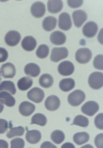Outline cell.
<instances>
[{
    "label": "cell",
    "instance_id": "obj_1",
    "mask_svg": "<svg viewBox=\"0 0 103 148\" xmlns=\"http://www.w3.org/2000/svg\"><path fill=\"white\" fill-rule=\"evenodd\" d=\"M85 99V94L82 90H77L70 93L68 97V102L73 106L81 105Z\"/></svg>",
    "mask_w": 103,
    "mask_h": 148
},
{
    "label": "cell",
    "instance_id": "obj_2",
    "mask_svg": "<svg viewBox=\"0 0 103 148\" xmlns=\"http://www.w3.org/2000/svg\"><path fill=\"white\" fill-rule=\"evenodd\" d=\"M88 84L90 87L94 90L101 88L103 85V74L102 72H95L89 77Z\"/></svg>",
    "mask_w": 103,
    "mask_h": 148
},
{
    "label": "cell",
    "instance_id": "obj_3",
    "mask_svg": "<svg viewBox=\"0 0 103 148\" xmlns=\"http://www.w3.org/2000/svg\"><path fill=\"white\" fill-rule=\"evenodd\" d=\"M92 56L91 50L88 48H82L77 50L75 54V58L79 63L84 64L90 62Z\"/></svg>",
    "mask_w": 103,
    "mask_h": 148
},
{
    "label": "cell",
    "instance_id": "obj_4",
    "mask_svg": "<svg viewBox=\"0 0 103 148\" xmlns=\"http://www.w3.org/2000/svg\"><path fill=\"white\" fill-rule=\"evenodd\" d=\"M69 52L66 47H54L52 50L50 60L54 62H58L68 57Z\"/></svg>",
    "mask_w": 103,
    "mask_h": 148
},
{
    "label": "cell",
    "instance_id": "obj_5",
    "mask_svg": "<svg viewBox=\"0 0 103 148\" xmlns=\"http://www.w3.org/2000/svg\"><path fill=\"white\" fill-rule=\"evenodd\" d=\"M44 91L40 88L35 87L31 89L27 94V97L30 100L36 103L42 102L44 99Z\"/></svg>",
    "mask_w": 103,
    "mask_h": 148
},
{
    "label": "cell",
    "instance_id": "obj_6",
    "mask_svg": "<svg viewBox=\"0 0 103 148\" xmlns=\"http://www.w3.org/2000/svg\"><path fill=\"white\" fill-rule=\"evenodd\" d=\"M20 33L16 31H10L7 33L5 36V42L10 47H15L21 40Z\"/></svg>",
    "mask_w": 103,
    "mask_h": 148
},
{
    "label": "cell",
    "instance_id": "obj_7",
    "mask_svg": "<svg viewBox=\"0 0 103 148\" xmlns=\"http://www.w3.org/2000/svg\"><path fill=\"white\" fill-rule=\"evenodd\" d=\"M58 71L61 75L69 76L73 73L75 67L71 62L65 61L60 63L58 68Z\"/></svg>",
    "mask_w": 103,
    "mask_h": 148
},
{
    "label": "cell",
    "instance_id": "obj_8",
    "mask_svg": "<svg viewBox=\"0 0 103 148\" xmlns=\"http://www.w3.org/2000/svg\"><path fill=\"white\" fill-rule=\"evenodd\" d=\"M99 105L95 101H88L81 108V111L87 116H93L99 110Z\"/></svg>",
    "mask_w": 103,
    "mask_h": 148
},
{
    "label": "cell",
    "instance_id": "obj_9",
    "mask_svg": "<svg viewBox=\"0 0 103 148\" xmlns=\"http://www.w3.org/2000/svg\"><path fill=\"white\" fill-rule=\"evenodd\" d=\"M58 26L59 28L64 31H68L72 26L70 16L69 13H62L58 18Z\"/></svg>",
    "mask_w": 103,
    "mask_h": 148
},
{
    "label": "cell",
    "instance_id": "obj_10",
    "mask_svg": "<svg viewBox=\"0 0 103 148\" xmlns=\"http://www.w3.org/2000/svg\"><path fill=\"white\" fill-rule=\"evenodd\" d=\"M98 31V26L94 22L90 21L87 22L83 26L82 29L83 34L85 37L88 38H92L94 37Z\"/></svg>",
    "mask_w": 103,
    "mask_h": 148
},
{
    "label": "cell",
    "instance_id": "obj_11",
    "mask_svg": "<svg viewBox=\"0 0 103 148\" xmlns=\"http://www.w3.org/2000/svg\"><path fill=\"white\" fill-rule=\"evenodd\" d=\"M30 12L35 17L41 18L45 13V6L42 2L37 1L34 3L31 7Z\"/></svg>",
    "mask_w": 103,
    "mask_h": 148
},
{
    "label": "cell",
    "instance_id": "obj_12",
    "mask_svg": "<svg viewBox=\"0 0 103 148\" xmlns=\"http://www.w3.org/2000/svg\"><path fill=\"white\" fill-rule=\"evenodd\" d=\"M72 16L74 24L77 28L81 27L87 19V14L81 10L74 11Z\"/></svg>",
    "mask_w": 103,
    "mask_h": 148
},
{
    "label": "cell",
    "instance_id": "obj_13",
    "mask_svg": "<svg viewBox=\"0 0 103 148\" xmlns=\"http://www.w3.org/2000/svg\"><path fill=\"white\" fill-rule=\"evenodd\" d=\"M44 104L45 108L49 111H56L60 106V100L55 95H51L47 98Z\"/></svg>",
    "mask_w": 103,
    "mask_h": 148
},
{
    "label": "cell",
    "instance_id": "obj_14",
    "mask_svg": "<svg viewBox=\"0 0 103 148\" xmlns=\"http://www.w3.org/2000/svg\"><path fill=\"white\" fill-rule=\"evenodd\" d=\"M36 109V106L34 104L28 101H23L21 103L19 110L22 116L28 117L32 114Z\"/></svg>",
    "mask_w": 103,
    "mask_h": 148
},
{
    "label": "cell",
    "instance_id": "obj_15",
    "mask_svg": "<svg viewBox=\"0 0 103 148\" xmlns=\"http://www.w3.org/2000/svg\"><path fill=\"white\" fill-rule=\"evenodd\" d=\"M2 75L5 78H12L16 74V69L12 63L7 62L1 66Z\"/></svg>",
    "mask_w": 103,
    "mask_h": 148
},
{
    "label": "cell",
    "instance_id": "obj_16",
    "mask_svg": "<svg viewBox=\"0 0 103 148\" xmlns=\"http://www.w3.org/2000/svg\"><path fill=\"white\" fill-rule=\"evenodd\" d=\"M50 40L53 44L60 46L65 43L66 40V35L61 31H55L50 36Z\"/></svg>",
    "mask_w": 103,
    "mask_h": 148
},
{
    "label": "cell",
    "instance_id": "obj_17",
    "mask_svg": "<svg viewBox=\"0 0 103 148\" xmlns=\"http://www.w3.org/2000/svg\"><path fill=\"white\" fill-rule=\"evenodd\" d=\"M21 45L23 49L28 52H31L34 50L37 47V41L32 36H26L22 41Z\"/></svg>",
    "mask_w": 103,
    "mask_h": 148
},
{
    "label": "cell",
    "instance_id": "obj_18",
    "mask_svg": "<svg viewBox=\"0 0 103 148\" xmlns=\"http://www.w3.org/2000/svg\"><path fill=\"white\" fill-rule=\"evenodd\" d=\"M0 102L8 107H13L16 104L15 98L6 91L0 92Z\"/></svg>",
    "mask_w": 103,
    "mask_h": 148
},
{
    "label": "cell",
    "instance_id": "obj_19",
    "mask_svg": "<svg viewBox=\"0 0 103 148\" xmlns=\"http://www.w3.org/2000/svg\"><path fill=\"white\" fill-rule=\"evenodd\" d=\"M42 135L40 131L37 130H28L26 134V139L28 143L36 144L40 141Z\"/></svg>",
    "mask_w": 103,
    "mask_h": 148
},
{
    "label": "cell",
    "instance_id": "obj_20",
    "mask_svg": "<svg viewBox=\"0 0 103 148\" xmlns=\"http://www.w3.org/2000/svg\"><path fill=\"white\" fill-rule=\"evenodd\" d=\"M40 72L39 66L35 63H28L24 68V72L26 75L33 77H36L39 75Z\"/></svg>",
    "mask_w": 103,
    "mask_h": 148
},
{
    "label": "cell",
    "instance_id": "obj_21",
    "mask_svg": "<svg viewBox=\"0 0 103 148\" xmlns=\"http://www.w3.org/2000/svg\"><path fill=\"white\" fill-rule=\"evenodd\" d=\"M48 11L52 14L59 13L63 9V3L62 1H49L47 3Z\"/></svg>",
    "mask_w": 103,
    "mask_h": 148
},
{
    "label": "cell",
    "instance_id": "obj_22",
    "mask_svg": "<svg viewBox=\"0 0 103 148\" xmlns=\"http://www.w3.org/2000/svg\"><path fill=\"white\" fill-rule=\"evenodd\" d=\"M57 19L54 16H49L43 19L42 23L43 28L47 32L54 30L57 25Z\"/></svg>",
    "mask_w": 103,
    "mask_h": 148
},
{
    "label": "cell",
    "instance_id": "obj_23",
    "mask_svg": "<svg viewBox=\"0 0 103 148\" xmlns=\"http://www.w3.org/2000/svg\"><path fill=\"white\" fill-rule=\"evenodd\" d=\"M59 88L64 92H68L72 90L75 86V81L71 78H64L59 83Z\"/></svg>",
    "mask_w": 103,
    "mask_h": 148
},
{
    "label": "cell",
    "instance_id": "obj_24",
    "mask_svg": "<svg viewBox=\"0 0 103 148\" xmlns=\"http://www.w3.org/2000/svg\"><path fill=\"white\" fill-rule=\"evenodd\" d=\"M33 84V80L30 77H25L21 78L17 82V86L19 89L25 91L30 89Z\"/></svg>",
    "mask_w": 103,
    "mask_h": 148
},
{
    "label": "cell",
    "instance_id": "obj_25",
    "mask_svg": "<svg viewBox=\"0 0 103 148\" xmlns=\"http://www.w3.org/2000/svg\"><path fill=\"white\" fill-rule=\"evenodd\" d=\"M90 136L85 132H79L74 135L73 139L74 142L79 145H81L88 142Z\"/></svg>",
    "mask_w": 103,
    "mask_h": 148
},
{
    "label": "cell",
    "instance_id": "obj_26",
    "mask_svg": "<svg viewBox=\"0 0 103 148\" xmlns=\"http://www.w3.org/2000/svg\"><path fill=\"white\" fill-rule=\"evenodd\" d=\"M54 83L53 77L49 74H44L40 77L39 83L41 86L44 88H49L52 86Z\"/></svg>",
    "mask_w": 103,
    "mask_h": 148
},
{
    "label": "cell",
    "instance_id": "obj_27",
    "mask_svg": "<svg viewBox=\"0 0 103 148\" xmlns=\"http://www.w3.org/2000/svg\"><path fill=\"white\" fill-rule=\"evenodd\" d=\"M9 91L12 95H15L16 93V90L14 83L10 81H5L2 82L0 84V91Z\"/></svg>",
    "mask_w": 103,
    "mask_h": 148
},
{
    "label": "cell",
    "instance_id": "obj_28",
    "mask_svg": "<svg viewBox=\"0 0 103 148\" xmlns=\"http://www.w3.org/2000/svg\"><path fill=\"white\" fill-rule=\"evenodd\" d=\"M47 122V120L46 116L43 114L38 113L32 117L30 124H37L43 127L46 124Z\"/></svg>",
    "mask_w": 103,
    "mask_h": 148
},
{
    "label": "cell",
    "instance_id": "obj_29",
    "mask_svg": "<svg viewBox=\"0 0 103 148\" xmlns=\"http://www.w3.org/2000/svg\"><path fill=\"white\" fill-rule=\"evenodd\" d=\"M50 137L54 143L59 145L64 142L65 139V135L63 131L56 130L52 133Z\"/></svg>",
    "mask_w": 103,
    "mask_h": 148
},
{
    "label": "cell",
    "instance_id": "obj_30",
    "mask_svg": "<svg viewBox=\"0 0 103 148\" xmlns=\"http://www.w3.org/2000/svg\"><path fill=\"white\" fill-rule=\"evenodd\" d=\"M24 128L21 126L17 127H10V130L7 133V137L10 139L17 136H23L24 133Z\"/></svg>",
    "mask_w": 103,
    "mask_h": 148
},
{
    "label": "cell",
    "instance_id": "obj_31",
    "mask_svg": "<svg viewBox=\"0 0 103 148\" xmlns=\"http://www.w3.org/2000/svg\"><path fill=\"white\" fill-rule=\"evenodd\" d=\"M49 47L45 44L41 45L36 51V55L40 59H45L49 54Z\"/></svg>",
    "mask_w": 103,
    "mask_h": 148
},
{
    "label": "cell",
    "instance_id": "obj_32",
    "mask_svg": "<svg viewBox=\"0 0 103 148\" xmlns=\"http://www.w3.org/2000/svg\"><path fill=\"white\" fill-rule=\"evenodd\" d=\"M73 125L82 127H87L89 125L88 119L82 115H79L74 119L73 122V124H71V125Z\"/></svg>",
    "mask_w": 103,
    "mask_h": 148
},
{
    "label": "cell",
    "instance_id": "obj_33",
    "mask_svg": "<svg viewBox=\"0 0 103 148\" xmlns=\"http://www.w3.org/2000/svg\"><path fill=\"white\" fill-rule=\"evenodd\" d=\"M93 66L96 69L103 70V56L102 54H98L95 57L93 61Z\"/></svg>",
    "mask_w": 103,
    "mask_h": 148
},
{
    "label": "cell",
    "instance_id": "obj_34",
    "mask_svg": "<svg viewBox=\"0 0 103 148\" xmlns=\"http://www.w3.org/2000/svg\"><path fill=\"white\" fill-rule=\"evenodd\" d=\"M11 148H23L24 147V141L20 138H16L10 142Z\"/></svg>",
    "mask_w": 103,
    "mask_h": 148
},
{
    "label": "cell",
    "instance_id": "obj_35",
    "mask_svg": "<svg viewBox=\"0 0 103 148\" xmlns=\"http://www.w3.org/2000/svg\"><path fill=\"white\" fill-rule=\"evenodd\" d=\"M94 123L97 128L100 130L103 129V114H98L95 119Z\"/></svg>",
    "mask_w": 103,
    "mask_h": 148
},
{
    "label": "cell",
    "instance_id": "obj_36",
    "mask_svg": "<svg viewBox=\"0 0 103 148\" xmlns=\"http://www.w3.org/2000/svg\"><path fill=\"white\" fill-rule=\"evenodd\" d=\"M9 123L6 120L0 119V134L5 133L9 128Z\"/></svg>",
    "mask_w": 103,
    "mask_h": 148
},
{
    "label": "cell",
    "instance_id": "obj_37",
    "mask_svg": "<svg viewBox=\"0 0 103 148\" xmlns=\"http://www.w3.org/2000/svg\"><path fill=\"white\" fill-rule=\"evenodd\" d=\"M68 4L70 7L76 9L81 7L83 4V1H67Z\"/></svg>",
    "mask_w": 103,
    "mask_h": 148
},
{
    "label": "cell",
    "instance_id": "obj_38",
    "mask_svg": "<svg viewBox=\"0 0 103 148\" xmlns=\"http://www.w3.org/2000/svg\"><path fill=\"white\" fill-rule=\"evenodd\" d=\"M8 53L5 48L0 47V63L5 62L8 58Z\"/></svg>",
    "mask_w": 103,
    "mask_h": 148
},
{
    "label": "cell",
    "instance_id": "obj_39",
    "mask_svg": "<svg viewBox=\"0 0 103 148\" xmlns=\"http://www.w3.org/2000/svg\"><path fill=\"white\" fill-rule=\"evenodd\" d=\"M103 134H100L95 139V144L97 148H103Z\"/></svg>",
    "mask_w": 103,
    "mask_h": 148
},
{
    "label": "cell",
    "instance_id": "obj_40",
    "mask_svg": "<svg viewBox=\"0 0 103 148\" xmlns=\"http://www.w3.org/2000/svg\"><path fill=\"white\" fill-rule=\"evenodd\" d=\"M41 148H57V147L55 145H54L53 144L49 142H45L43 143H42V145L41 146Z\"/></svg>",
    "mask_w": 103,
    "mask_h": 148
},
{
    "label": "cell",
    "instance_id": "obj_41",
    "mask_svg": "<svg viewBox=\"0 0 103 148\" xmlns=\"http://www.w3.org/2000/svg\"><path fill=\"white\" fill-rule=\"evenodd\" d=\"M9 148V144L4 140L0 139V148Z\"/></svg>",
    "mask_w": 103,
    "mask_h": 148
},
{
    "label": "cell",
    "instance_id": "obj_42",
    "mask_svg": "<svg viewBox=\"0 0 103 148\" xmlns=\"http://www.w3.org/2000/svg\"><path fill=\"white\" fill-rule=\"evenodd\" d=\"M75 148L74 146L73 143H64L63 145L62 146V148Z\"/></svg>",
    "mask_w": 103,
    "mask_h": 148
},
{
    "label": "cell",
    "instance_id": "obj_43",
    "mask_svg": "<svg viewBox=\"0 0 103 148\" xmlns=\"http://www.w3.org/2000/svg\"><path fill=\"white\" fill-rule=\"evenodd\" d=\"M3 105L1 104V103L0 102V114L3 112Z\"/></svg>",
    "mask_w": 103,
    "mask_h": 148
},
{
    "label": "cell",
    "instance_id": "obj_44",
    "mask_svg": "<svg viewBox=\"0 0 103 148\" xmlns=\"http://www.w3.org/2000/svg\"><path fill=\"white\" fill-rule=\"evenodd\" d=\"M1 75L2 74H1V71H0V82H1Z\"/></svg>",
    "mask_w": 103,
    "mask_h": 148
}]
</instances>
